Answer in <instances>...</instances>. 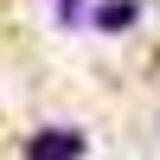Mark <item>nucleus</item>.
Instances as JSON below:
<instances>
[{"instance_id":"obj_2","label":"nucleus","mask_w":160,"mask_h":160,"mask_svg":"<svg viewBox=\"0 0 160 160\" xmlns=\"http://www.w3.org/2000/svg\"><path fill=\"white\" fill-rule=\"evenodd\" d=\"M96 26H102V32H122V26H135V0H109V7L96 13Z\"/></svg>"},{"instance_id":"obj_3","label":"nucleus","mask_w":160,"mask_h":160,"mask_svg":"<svg viewBox=\"0 0 160 160\" xmlns=\"http://www.w3.org/2000/svg\"><path fill=\"white\" fill-rule=\"evenodd\" d=\"M58 19H77V0H64V7H58Z\"/></svg>"},{"instance_id":"obj_1","label":"nucleus","mask_w":160,"mask_h":160,"mask_svg":"<svg viewBox=\"0 0 160 160\" xmlns=\"http://www.w3.org/2000/svg\"><path fill=\"white\" fill-rule=\"evenodd\" d=\"M77 154H83V135H71V128H45L26 148V160H77Z\"/></svg>"}]
</instances>
